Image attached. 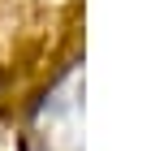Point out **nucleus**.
Wrapping results in <instances>:
<instances>
[{"label":"nucleus","instance_id":"nucleus-1","mask_svg":"<svg viewBox=\"0 0 151 151\" xmlns=\"http://www.w3.org/2000/svg\"><path fill=\"white\" fill-rule=\"evenodd\" d=\"M35 147L39 151H82V73L78 69L39 108Z\"/></svg>","mask_w":151,"mask_h":151}]
</instances>
